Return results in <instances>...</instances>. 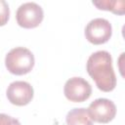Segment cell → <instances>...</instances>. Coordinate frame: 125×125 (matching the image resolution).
Wrapping results in <instances>:
<instances>
[{
  "label": "cell",
  "mask_w": 125,
  "mask_h": 125,
  "mask_svg": "<svg viewBox=\"0 0 125 125\" xmlns=\"http://www.w3.org/2000/svg\"><path fill=\"white\" fill-rule=\"evenodd\" d=\"M98 9L110 11L116 15H124V1L122 0H99L92 2Z\"/></svg>",
  "instance_id": "obj_9"
},
{
  "label": "cell",
  "mask_w": 125,
  "mask_h": 125,
  "mask_svg": "<svg viewBox=\"0 0 125 125\" xmlns=\"http://www.w3.org/2000/svg\"><path fill=\"white\" fill-rule=\"evenodd\" d=\"M35 60L30 50L24 47L12 49L5 58V65L9 72L15 75H23L30 72Z\"/></svg>",
  "instance_id": "obj_2"
},
{
  "label": "cell",
  "mask_w": 125,
  "mask_h": 125,
  "mask_svg": "<svg viewBox=\"0 0 125 125\" xmlns=\"http://www.w3.org/2000/svg\"><path fill=\"white\" fill-rule=\"evenodd\" d=\"M86 69L96 86L103 92H110L116 86V76L112 67V58L107 51H97L87 61Z\"/></svg>",
  "instance_id": "obj_1"
},
{
  "label": "cell",
  "mask_w": 125,
  "mask_h": 125,
  "mask_svg": "<svg viewBox=\"0 0 125 125\" xmlns=\"http://www.w3.org/2000/svg\"><path fill=\"white\" fill-rule=\"evenodd\" d=\"M65 98L74 103H82L88 100L92 94L90 83L82 77H72L68 79L63 87Z\"/></svg>",
  "instance_id": "obj_5"
},
{
  "label": "cell",
  "mask_w": 125,
  "mask_h": 125,
  "mask_svg": "<svg viewBox=\"0 0 125 125\" xmlns=\"http://www.w3.org/2000/svg\"><path fill=\"white\" fill-rule=\"evenodd\" d=\"M67 125H93V120L91 119L87 108H73L67 112L66 117Z\"/></svg>",
  "instance_id": "obj_8"
},
{
  "label": "cell",
  "mask_w": 125,
  "mask_h": 125,
  "mask_svg": "<svg viewBox=\"0 0 125 125\" xmlns=\"http://www.w3.org/2000/svg\"><path fill=\"white\" fill-rule=\"evenodd\" d=\"M0 125H21V124L17 118H14L5 113H0Z\"/></svg>",
  "instance_id": "obj_11"
},
{
  "label": "cell",
  "mask_w": 125,
  "mask_h": 125,
  "mask_svg": "<svg viewBox=\"0 0 125 125\" xmlns=\"http://www.w3.org/2000/svg\"><path fill=\"white\" fill-rule=\"evenodd\" d=\"M87 110L91 119L98 123H108L116 115L114 103L104 98H100L92 102Z\"/></svg>",
  "instance_id": "obj_6"
},
{
  "label": "cell",
  "mask_w": 125,
  "mask_h": 125,
  "mask_svg": "<svg viewBox=\"0 0 125 125\" xmlns=\"http://www.w3.org/2000/svg\"><path fill=\"white\" fill-rule=\"evenodd\" d=\"M33 88L25 81L12 82L6 91V96L9 102L15 105L22 106L28 104L33 99Z\"/></svg>",
  "instance_id": "obj_7"
},
{
  "label": "cell",
  "mask_w": 125,
  "mask_h": 125,
  "mask_svg": "<svg viewBox=\"0 0 125 125\" xmlns=\"http://www.w3.org/2000/svg\"><path fill=\"white\" fill-rule=\"evenodd\" d=\"M10 18V9L6 1L0 0V26L5 25Z\"/></svg>",
  "instance_id": "obj_10"
},
{
  "label": "cell",
  "mask_w": 125,
  "mask_h": 125,
  "mask_svg": "<svg viewBox=\"0 0 125 125\" xmlns=\"http://www.w3.org/2000/svg\"><path fill=\"white\" fill-rule=\"evenodd\" d=\"M44 12L41 6L34 2L21 4L16 13V20L20 26L23 28L37 27L43 21Z\"/></svg>",
  "instance_id": "obj_3"
},
{
  "label": "cell",
  "mask_w": 125,
  "mask_h": 125,
  "mask_svg": "<svg viewBox=\"0 0 125 125\" xmlns=\"http://www.w3.org/2000/svg\"><path fill=\"white\" fill-rule=\"evenodd\" d=\"M84 34L90 43L94 45H101L106 43L110 39L112 27L107 20L97 18L88 22L85 27Z\"/></svg>",
  "instance_id": "obj_4"
}]
</instances>
